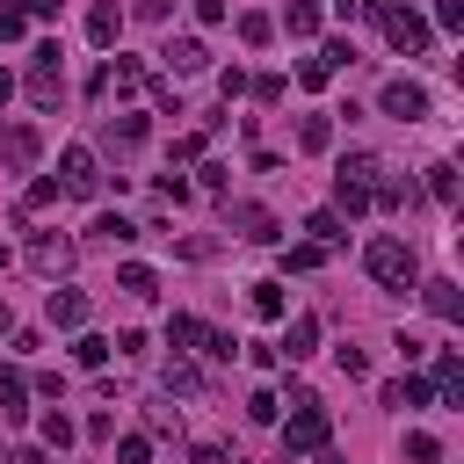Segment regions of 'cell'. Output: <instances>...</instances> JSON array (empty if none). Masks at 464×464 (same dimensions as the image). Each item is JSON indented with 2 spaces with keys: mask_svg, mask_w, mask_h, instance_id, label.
<instances>
[{
  "mask_svg": "<svg viewBox=\"0 0 464 464\" xmlns=\"http://www.w3.org/2000/svg\"><path fill=\"white\" fill-rule=\"evenodd\" d=\"M377 181H384V160L377 152H348L334 167V218H362L370 196H377Z\"/></svg>",
  "mask_w": 464,
  "mask_h": 464,
  "instance_id": "obj_1",
  "label": "cell"
},
{
  "mask_svg": "<svg viewBox=\"0 0 464 464\" xmlns=\"http://www.w3.org/2000/svg\"><path fill=\"white\" fill-rule=\"evenodd\" d=\"M334 442V413L312 392H290V420H283V457H312Z\"/></svg>",
  "mask_w": 464,
  "mask_h": 464,
  "instance_id": "obj_2",
  "label": "cell"
},
{
  "mask_svg": "<svg viewBox=\"0 0 464 464\" xmlns=\"http://www.w3.org/2000/svg\"><path fill=\"white\" fill-rule=\"evenodd\" d=\"M362 268H370L384 290H413V283H420V261H413V246H406V239H392V232H377V239L362 246Z\"/></svg>",
  "mask_w": 464,
  "mask_h": 464,
  "instance_id": "obj_3",
  "label": "cell"
},
{
  "mask_svg": "<svg viewBox=\"0 0 464 464\" xmlns=\"http://www.w3.org/2000/svg\"><path fill=\"white\" fill-rule=\"evenodd\" d=\"M167 348H174V355L196 348V355H210V362H232V355H239V341L218 334V326H203L196 312H174V319H167Z\"/></svg>",
  "mask_w": 464,
  "mask_h": 464,
  "instance_id": "obj_4",
  "label": "cell"
},
{
  "mask_svg": "<svg viewBox=\"0 0 464 464\" xmlns=\"http://www.w3.org/2000/svg\"><path fill=\"white\" fill-rule=\"evenodd\" d=\"M29 102H36V109H58V102H65V65H58V44H36V58H29Z\"/></svg>",
  "mask_w": 464,
  "mask_h": 464,
  "instance_id": "obj_5",
  "label": "cell"
},
{
  "mask_svg": "<svg viewBox=\"0 0 464 464\" xmlns=\"http://www.w3.org/2000/svg\"><path fill=\"white\" fill-rule=\"evenodd\" d=\"M58 188H65V196H102V167H94L87 145H65V152H58Z\"/></svg>",
  "mask_w": 464,
  "mask_h": 464,
  "instance_id": "obj_6",
  "label": "cell"
},
{
  "mask_svg": "<svg viewBox=\"0 0 464 464\" xmlns=\"http://www.w3.org/2000/svg\"><path fill=\"white\" fill-rule=\"evenodd\" d=\"M377 109H384V116H399V123H420V116H428V87H420V80H384Z\"/></svg>",
  "mask_w": 464,
  "mask_h": 464,
  "instance_id": "obj_7",
  "label": "cell"
},
{
  "mask_svg": "<svg viewBox=\"0 0 464 464\" xmlns=\"http://www.w3.org/2000/svg\"><path fill=\"white\" fill-rule=\"evenodd\" d=\"M0 160H7L14 174H29V167L44 160V138H36V123H7V130H0Z\"/></svg>",
  "mask_w": 464,
  "mask_h": 464,
  "instance_id": "obj_8",
  "label": "cell"
},
{
  "mask_svg": "<svg viewBox=\"0 0 464 464\" xmlns=\"http://www.w3.org/2000/svg\"><path fill=\"white\" fill-rule=\"evenodd\" d=\"M72 254H80V246H72V239H58V232H36V239H29V268H36V276H51V283L72 268Z\"/></svg>",
  "mask_w": 464,
  "mask_h": 464,
  "instance_id": "obj_9",
  "label": "cell"
},
{
  "mask_svg": "<svg viewBox=\"0 0 464 464\" xmlns=\"http://www.w3.org/2000/svg\"><path fill=\"white\" fill-rule=\"evenodd\" d=\"M232 225H239V239H254V246H276V239H283V225H276L261 203H239V210H232Z\"/></svg>",
  "mask_w": 464,
  "mask_h": 464,
  "instance_id": "obj_10",
  "label": "cell"
},
{
  "mask_svg": "<svg viewBox=\"0 0 464 464\" xmlns=\"http://www.w3.org/2000/svg\"><path fill=\"white\" fill-rule=\"evenodd\" d=\"M420 304H428L435 319H450V326L464 319V297H457V283H450V276H435V283H420Z\"/></svg>",
  "mask_w": 464,
  "mask_h": 464,
  "instance_id": "obj_11",
  "label": "cell"
},
{
  "mask_svg": "<svg viewBox=\"0 0 464 464\" xmlns=\"http://www.w3.org/2000/svg\"><path fill=\"white\" fill-rule=\"evenodd\" d=\"M44 312H51V326H65V334H80V326H87V297H80V290H65V283L51 290V304H44Z\"/></svg>",
  "mask_w": 464,
  "mask_h": 464,
  "instance_id": "obj_12",
  "label": "cell"
},
{
  "mask_svg": "<svg viewBox=\"0 0 464 464\" xmlns=\"http://www.w3.org/2000/svg\"><path fill=\"white\" fill-rule=\"evenodd\" d=\"M435 399L442 406H464V362H457V348L435 355Z\"/></svg>",
  "mask_w": 464,
  "mask_h": 464,
  "instance_id": "obj_13",
  "label": "cell"
},
{
  "mask_svg": "<svg viewBox=\"0 0 464 464\" xmlns=\"http://www.w3.org/2000/svg\"><path fill=\"white\" fill-rule=\"evenodd\" d=\"M116 36H123V14H116V0H94V7H87V44H102V51H109Z\"/></svg>",
  "mask_w": 464,
  "mask_h": 464,
  "instance_id": "obj_14",
  "label": "cell"
},
{
  "mask_svg": "<svg viewBox=\"0 0 464 464\" xmlns=\"http://www.w3.org/2000/svg\"><path fill=\"white\" fill-rule=\"evenodd\" d=\"M160 58H167V72H203V65H210V51H203V36H174V44L160 51Z\"/></svg>",
  "mask_w": 464,
  "mask_h": 464,
  "instance_id": "obj_15",
  "label": "cell"
},
{
  "mask_svg": "<svg viewBox=\"0 0 464 464\" xmlns=\"http://www.w3.org/2000/svg\"><path fill=\"white\" fill-rule=\"evenodd\" d=\"M87 239H94V246H130V239H138V225H130L123 210H102V218L87 225Z\"/></svg>",
  "mask_w": 464,
  "mask_h": 464,
  "instance_id": "obj_16",
  "label": "cell"
},
{
  "mask_svg": "<svg viewBox=\"0 0 464 464\" xmlns=\"http://www.w3.org/2000/svg\"><path fill=\"white\" fill-rule=\"evenodd\" d=\"M312 348H319V319H312V312H297V319H290V334H283V348H276V355H290V362H304V355H312Z\"/></svg>",
  "mask_w": 464,
  "mask_h": 464,
  "instance_id": "obj_17",
  "label": "cell"
},
{
  "mask_svg": "<svg viewBox=\"0 0 464 464\" xmlns=\"http://www.w3.org/2000/svg\"><path fill=\"white\" fill-rule=\"evenodd\" d=\"M319 22H326V14H319V0H290V7H283V36H297V44H304V36H319Z\"/></svg>",
  "mask_w": 464,
  "mask_h": 464,
  "instance_id": "obj_18",
  "label": "cell"
},
{
  "mask_svg": "<svg viewBox=\"0 0 464 464\" xmlns=\"http://www.w3.org/2000/svg\"><path fill=\"white\" fill-rule=\"evenodd\" d=\"M102 80H109V87H116V94H138V87H145V80H152V72H145V65H138V58H123V51H116V58H109V65H102Z\"/></svg>",
  "mask_w": 464,
  "mask_h": 464,
  "instance_id": "obj_19",
  "label": "cell"
},
{
  "mask_svg": "<svg viewBox=\"0 0 464 464\" xmlns=\"http://www.w3.org/2000/svg\"><path fill=\"white\" fill-rule=\"evenodd\" d=\"M160 384H167V392H181V399H196V392H203V370H196L188 355H167V370H160Z\"/></svg>",
  "mask_w": 464,
  "mask_h": 464,
  "instance_id": "obj_20",
  "label": "cell"
},
{
  "mask_svg": "<svg viewBox=\"0 0 464 464\" xmlns=\"http://www.w3.org/2000/svg\"><path fill=\"white\" fill-rule=\"evenodd\" d=\"M413 196H420V188H413V181H399V174L384 167V181H377V196H370V210H406Z\"/></svg>",
  "mask_w": 464,
  "mask_h": 464,
  "instance_id": "obj_21",
  "label": "cell"
},
{
  "mask_svg": "<svg viewBox=\"0 0 464 464\" xmlns=\"http://www.w3.org/2000/svg\"><path fill=\"white\" fill-rule=\"evenodd\" d=\"M304 232H312V246H326V254H334V246L348 239V218H334V210H312V218H304Z\"/></svg>",
  "mask_w": 464,
  "mask_h": 464,
  "instance_id": "obj_22",
  "label": "cell"
},
{
  "mask_svg": "<svg viewBox=\"0 0 464 464\" xmlns=\"http://www.w3.org/2000/svg\"><path fill=\"white\" fill-rule=\"evenodd\" d=\"M116 290H123V297H160V276H152L145 261H123V268H116Z\"/></svg>",
  "mask_w": 464,
  "mask_h": 464,
  "instance_id": "obj_23",
  "label": "cell"
},
{
  "mask_svg": "<svg viewBox=\"0 0 464 464\" xmlns=\"http://www.w3.org/2000/svg\"><path fill=\"white\" fill-rule=\"evenodd\" d=\"M0 420H29V384L14 370H0Z\"/></svg>",
  "mask_w": 464,
  "mask_h": 464,
  "instance_id": "obj_24",
  "label": "cell"
},
{
  "mask_svg": "<svg viewBox=\"0 0 464 464\" xmlns=\"http://www.w3.org/2000/svg\"><path fill=\"white\" fill-rule=\"evenodd\" d=\"M334 145V116H304L297 123V152H326Z\"/></svg>",
  "mask_w": 464,
  "mask_h": 464,
  "instance_id": "obj_25",
  "label": "cell"
},
{
  "mask_svg": "<svg viewBox=\"0 0 464 464\" xmlns=\"http://www.w3.org/2000/svg\"><path fill=\"white\" fill-rule=\"evenodd\" d=\"M109 145H116V152L145 145V116H109Z\"/></svg>",
  "mask_w": 464,
  "mask_h": 464,
  "instance_id": "obj_26",
  "label": "cell"
},
{
  "mask_svg": "<svg viewBox=\"0 0 464 464\" xmlns=\"http://www.w3.org/2000/svg\"><path fill=\"white\" fill-rule=\"evenodd\" d=\"M36 435H44V450H65V442H72V435H80V428H72V420H65V413H58V406H51V413H44V420H36Z\"/></svg>",
  "mask_w": 464,
  "mask_h": 464,
  "instance_id": "obj_27",
  "label": "cell"
},
{
  "mask_svg": "<svg viewBox=\"0 0 464 464\" xmlns=\"http://www.w3.org/2000/svg\"><path fill=\"white\" fill-rule=\"evenodd\" d=\"M428 196H435V203H457V167H450V160L428 167Z\"/></svg>",
  "mask_w": 464,
  "mask_h": 464,
  "instance_id": "obj_28",
  "label": "cell"
},
{
  "mask_svg": "<svg viewBox=\"0 0 464 464\" xmlns=\"http://www.w3.org/2000/svg\"><path fill=\"white\" fill-rule=\"evenodd\" d=\"M58 196H65V188H58V174H36V181H29V196H22V210H51Z\"/></svg>",
  "mask_w": 464,
  "mask_h": 464,
  "instance_id": "obj_29",
  "label": "cell"
},
{
  "mask_svg": "<svg viewBox=\"0 0 464 464\" xmlns=\"http://www.w3.org/2000/svg\"><path fill=\"white\" fill-rule=\"evenodd\" d=\"M72 362H80V370H102V362H109V341H102V334H80V341H72Z\"/></svg>",
  "mask_w": 464,
  "mask_h": 464,
  "instance_id": "obj_30",
  "label": "cell"
},
{
  "mask_svg": "<svg viewBox=\"0 0 464 464\" xmlns=\"http://www.w3.org/2000/svg\"><path fill=\"white\" fill-rule=\"evenodd\" d=\"M319 261H326V246H312V239H304V246H290V254H283V268H290V276H312V268H319Z\"/></svg>",
  "mask_w": 464,
  "mask_h": 464,
  "instance_id": "obj_31",
  "label": "cell"
},
{
  "mask_svg": "<svg viewBox=\"0 0 464 464\" xmlns=\"http://www.w3.org/2000/svg\"><path fill=\"white\" fill-rule=\"evenodd\" d=\"M276 413H283L276 392H254V399H246V420H254V428H276Z\"/></svg>",
  "mask_w": 464,
  "mask_h": 464,
  "instance_id": "obj_32",
  "label": "cell"
},
{
  "mask_svg": "<svg viewBox=\"0 0 464 464\" xmlns=\"http://www.w3.org/2000/svg\"><path fill=\"white\" fill-rule=\"evenodd\" d=\"M406 464H442V442L413 428V435H406Z\"/></svg>",
  "mask_w": 464,
  "mask_h": 464,
  "instance_id": "obj_33",
  "label": "cell"
},
{
  "mask_svg": "<svg viewBox=\"0 0 464 464\" xmlns=\"http://www.w3.org/2000/svg\"><path fill=\"white\" fill-rule=\"evenodd\" d=\"M254 312L261 319H283V283H254Z\"/></svg>",
  "mask_w": 464,
  "mask_h": 464,
  "instance_id": "obj_34",
  "label": "cell"
},
{
  "mask_svg": "<svg viewBox=\"0 0 464 464\" xmlns=\"http://www.w3.org/2000/svg\"><path fill=\"white\" fill-rule=\"evenodd\" d=\"M116 464H152V435H123L116 442Z\"/></svg>",
  "mask_w": 464,
  "mask_h": 464,
  "instance_id": "obj_35",
  "label": "cell"
},
{
  "mask_svg": "<svg viewBox=\"0 0 464 464\" xmlns=\"http://www.w3.org/2000/svg\"><path fill=\"white\" fill-rule=\"evenodd\" d=\"M268 36H276L268 14H239V44H268Z\"/></svg>",
  "mask_w": 464,
  "mask_h": 464,
  "instance_id": "obj_36",
  "label": "cell"
},
{
  "mask_svg": "<svg viewBox=\"0 0 464 464\" xmlns=\"http://www.w3.org/2000/svg\"><path fill=\"white\" fill-rule=\"evenodd\" d=\"M319 65H326V72H341V65H355V44H348V36H334V44L319 51Z\"/></svg>",
  "mask_w": 464,
  "mask_h": 464,
  "instance_id": "obj_37",
  "label": "cell"
},
{
  "mask_svg": "<svg viewBox=\"0 0 464 464\" xmlns=\"http://www.w3.org/2000/svg\"><path fill=\"white\" fill-rule=\"evenodd\" d=\"M246 87H254V102H268V109L290 94V87H283V72H261V80H246Z\"/></svg>",
  "mask_w": 464,
  "mask_h": 464,
  "instance_id": "obj_38",
  "label": "cell"
},
{
  "mask_svg": "<svg viewBox=\"0 0 464 464\" xmlns=\"http://www.w3.org/2000/svg\"><path fill=\"white\" fill-rule=\"evenodd\" d=\"M428 399H435L428 377H399V406H428Z\"/></svg>",
  "mask_w": 464,
  "mask_h": 464,
  "instance_id": "obj_39",
  "label": "cell"
},
{
  "mask_svg": "<svg viewBox=\"0 0 464 464\" xmlns=\"http://www.w3.org/2000/svg\"><path fill=\"white\" fill-rule=\"evenodd\" d=\"M152 87V102H160V116H181V94H174V80H145Z\"/></svg>",
  "mask_w": 464,
  "mask_h": 464,
  "instance_id": "obj_40",
  "label": "cell"
},
{
  "mask_svg": "<svg viewBox=\"0 0 464 464\" xmlns=\"http://www.w3.org/2000/svg\"><path fill=\"white\" fill-rule=\"evenodd\" d=\"M334 362H341V377H370V355L362 348H334Z\"/></svg>",
  "mask_w": 464,
  "mask_h": 464,
  "instance_id": "obj_41",
  "label": "cell"
},
{
  "mask_svg": "<svg viewBox=\"0 0 464 464\" xmlns=\"http://www.w3.org/2000/svg\"><path fill=\"white\" fill-rule=\"evenodd\" d=\"M428 29H464V0H435V22Z\"/></svg>",
  "mask_w": 464,
  "mask_h": 464,
  "instance_id": "obj_42",
  "label": "cell"
},
{
  "mask_svg": "<svg viewBox=\"0 0 464 464\" xmlns=\"http://www.w3.org/2000/svg\"><path fill=\"white\" fill-rule=\"evenodd\" d=\"M218 94H225V102H239V94H246V72H239V65H225V72H218Z\"/></svg>",
  "mask_w": 464,
  "mask_h": 464,
  "instance_id": "obj_43",
  "label": "cell"
},
{
  "mask_svg": "<svg viewBox=\"0 0 464 464\" xmlns=\"http://www.w3.org/2000/svg\"><path fill=\"white\" fill-rule=\"evenodd\" d=\"M22 29H29V14H22V7H0V44H14Z\"/></svg>",
  "mask_w": 464,
  "mask_h": 464,
  "instance_id": "obj_44",
  "label": "cell"
},
{
  "mask_svg": "<svg viewBox=\"0 0 464 464\" xmlns=\"http://www.w3.org/2000/svg\"><path fill=\"white\" fill-rule=\"evenodd\" d=\"M326 80H334V72H326L319 58H304V65H297V87H326Z\"/></svg>",
  "mask_w": 464,
  "mask_h": 464,
  "instance_id": "obj_45",
  "label": "cell"
},
{
  "mask_svg": "<svg viewBox=\"0 0 464 464\" xmlns=\"http://www.w3.org/2000/svg\"><path fill=\"white\" fill-rule=\"evenodd\" d=\"M7 464H51V450H44V442H22V450H14Z\"/></svg>",
  "mask_w": 464,
  "mask_h": 464,
  "instance_id": "obj_46",
  "label": "cell"
},
{
  "mask_svg": "<svg viewBox=\"0 0 464 464\" xmlns=\"http://www.w3.org/2000/svg\"><path fill=\"white\" fill-rule=\"evenodd\" d=\"M196 7V22H225V0H188Z\"/></svg>",
  "mask_w": 464,
  "mask_h": 464,
  "instance_id": "obj_47",
  "label": "cell"
},
{
  "mask_svg": "<svg viewBox=\"0 0 464 464\" xmlns=\"http://www.w3.org/2000/svg\"><path fill=\"white\" fill-rule=\"evenodd\" d=\"M7 94H14V80H7V72H0V109H7Z\"/></svg>",
  "mask_w": 464,
  "mask_h": 464,
  "instance_id": "obj_48",
  "label": "cell"
},
{
  "mask_svg": "<svg viewBox=\"0 0 464 464\" xmlns=\"http://www.w3.org/2000/svg\"><path fill=\"white\" fill-rule=\"evenodd\" d=\"M0 334H14V312H7V304H0Z\"/></svg>",
  "mask_w": 464,
  "mask_h": 464,
  "instance_id": "obj_49",
  "label": "cell"
},
{
  "mask_svg": "<svg viewBox=\"0 0 464 464\" xmlns=\"http://www.w3.org/2000/svg\"><path fill=\"white\" fill-rule=\"evenodd\" d=\"M0 268H7V239H0Z\"/></svg>",
  "mask_w": 464,
  "mask_h": 464,
  "instance_id": "obj_50",
  "label": "cell"
}]
</instances>
